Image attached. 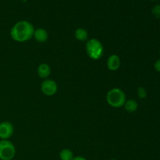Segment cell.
Returning <instances> with one entry per match:
<instances>
[{
    "mask_svg": "<svg viewBox=\"0 0 160 160\" xmlns=\"http://www.w3.org/2000/svg\"><path fill=\"white\" fill-rule=\"evenodd\" d=\"M16 155V148L9 140L0 141V159L12 160Z\"/></svg>",
    "mask_w": 160,
    "mask_h": 160,
    "instance_id": "277c9868",
    "label": "cell"
},
{
    "mask_svg": "<svg viewBox=\"0 0 160 160\" xmlns=\"http://www.w3.org/2000/svg\"><path fill=\"white\" fill-rule=\"evenodd\" d=\"M37 72L38 76L42 79H48V77L50 76V73H51V68H50L48 64L43 62L38 67Z\"/></svg>",
    "mask_w": 160,
    "mask_h": 160,
    "instance_id": "9c48e42d",
    "label": "cell"
},
{
    "mask_svg": "<svg viewBox=\"0 0 160 160\" xmlns=\"http://www.w3.org/2000/svg\"><path fill=\"white\" fill-rule=\"evenodd\" d=\"M126 95L120 88H114L109 90L106 95V102L113 108H121L126 102Z\"/></svg>",
    "mask_w": 160,
    "mask_h": 160,
    "instance_id": "7a4b0ae2",
    "label": "cell"
},
{
    "mask_svg": "<svg viewBox=\"0 0 160 160\" xmlns=\"http://www.w3.org/2000/svg\"><path fill=\"white\" fill-rule=\"evenodd\" d=\"M159 54H160V49H159Z\"/></svg>",
    "mask_w": 160,
    "mask_h": 160,
    "instance_id": "e0dca14e",
    "label": "cell"
},
{
    "mask_svg": "<svg viewBox=\"0 0 160 160\" xmlns=\"http://www.w3.org/2000/svg\"><path fill=\"white\" fill-rule=\"evenodd\" d=\"M34 30L33 24L29 21L20 20L11 28L10 36L15 42H24L32 38Z\"/></svg>",
    "mask_w": 160,
    "mask_h": 160,
    "instance_id": "6da1fadb",
    "label": "cell"
},
{
    "mask_svg": "<svg viewBox=\"0 0 160 160\" xmlns=\"http://www.w3.org/2000/svg\"><path fill=\"white\" fill-rule=\"evenodd\" d=\"M137 93H138V96L140 98H142V99L147 97V91L146 89L143 87H139L138 88Z\"/></svg>",
    "mask_w": 160,
    "mask_h": 160,
    "instance_id": "4fadbf2b",
    "label": "cell"
},
{
    "mask_svg": "<svg viewBox=\"0 0 160 160\" xmlns=\"http://www.w3.org/2000/svg\"><path fill=\"white\" fill-rule=\"evenodd\" d=\"M58 86L55 81L52 79H45L41 84V91L47 96H52L57 92Z\"/></svg>",
    "mask_w": 160,
    "mask_h": 160,
    "instance_id": "5b68a950",
    "label": "cell"
},
{
    "mask_svg": "<svg viewBox=\"0 0 160 160\" xmlns=\"http://www.w3.org/2000/svg\"><path fill=\"white\" fill-rule=\"evenodd\" d=\"M151 1H154V0H151Z\"/></svg>",
    "mask_w": 160,
    "mask_h": 160,
    "instance_id": "2e32d148",
    "label": "cell"
},
{
    "mask_svg": "<svg viewBox=\"0 0 160 160\" xmlns=\"http://www.w3.org/2000/svg\"><path fill=\"white\" fill-rule=\"evenodd\" d=\"M88 56L93 60L101 59L104 54V48L99 40L96 38L89 39L85 45Z\"/></svg>",
    "mask_w": 160,
    "mask_h": 160,
    "instance_id": "3957f363",
    "label": "cell"
},
{
    "mask_svg": "<svg viewBox=\"0 0 160 160\" xmlns=\"http://www.w3.org/2000/svg\"><path fill=\"white\" fill-rule=\"evenodd\" d=\"M74 36L77 40L80 41V42H84L88 38V33L87 30L84 28H78L75 31Z\"/></svg>",
    "mask_w": 160,
    "mask_h": 160,
    "instance_id": "8fae6325",
    "label": "cell"
},
{
    "mask_svg": "<svg viewBox=\"0 0 160 160\" xmlns=\"http://www.w3.org/2000/svg\"><path fill=\"white\" fill-rule=\"evenodd\" d=\"M123 107L126 109L127 112L132 113V112L137 111L138 108V104L134 99H128L126 100L124 105H123Z\"/></svg>",
    "mask_w": 160,
    "mask_h": 160,
    "instance_id": "30bf717a",
    "label": "cell"
},
{
    "mask_svg": "<svg viewBox=\"0 0 160 160\" xmlns=\"http://www.w3.org/2000/svg\"><path fill=\"white\" fill-rule=\"evenodd\" d=\"M33 37L34 38L36 41L39 43H44L46 42L48 38V34L47 31L44 28H38L34 30V35Z\"/></svg>",
    "mask_w": 160,
    "mask_h": 160,
    "instance_id": "ba28073f",
    "label": "cell"
},
{
    "mask_svg": "<svg viewBox=\"0 0 160 160\" xmlns=\"http://www.w3.org/2000/svg\"><path fill=\"white\" fill-rule=\"evenodd\" d=\"M120 67V59L117 54H112L107 59V67L111 71H116Z\"/></svg>",
    "mask_w": 160,
    "mask_h": 160,
    "instance_id": "52a82bcc",
    "label": "cell"
},
{
    "mask_svg": "<svg viewBox=\"0 0 160 160\" xmlns=\"http://www.w3.org/2000/svg\"><path fill=\"white\" fill-rule=\"evenodd\" d=\"M74 157L73 152L69 148H63L59 152V158L61 160H72Z\"/></svg>",
    "mask_w": 160,
    "mask_h": 160,
    "instance_id": "7c38bea8",
    "label": "cell"
},
{
    "mask_svg": "<svg viewBox=\"0 0 160 160\" xmlns=\"http://www.w3.org/2000/svg\"><path fill=\"white\" fill-rule=\"evenodd\" d=\"M154 68L157 72H160V59H157L154 63Z\"/></svg>",
    "mask_w": 160,
    "mask_h": 160,
    "instance_id": "5bb4252c",
    "label": "cell"
},
{
    "mask_svg": "<svg viewBox=\"0 0 160 160\" xmlns=\"http://www.w3.org/2000/svg\"><path fill=\"white\" fill-rule=\"evenodd\" d=\"M13 131V126L10 122L2 121L0 123V138L2 140H9L12 137Z\"/></svg>",
    "mask_w": 160,
    "mask_h": 160,
    "instance_id": "8992f818",
    "label": "cell"
},
{
    "mask_svg": "<svg viewBox=\"0 0 160 160\" xmlns=\"http://www.w3.org/2000/svg\"><path fill=\"white\" fill-rule=\"evenodd\" d=\"M72 160H88V159H86V158L83 157V156H74V157H73V159Z\"/></svg>",
    "mask_w": 160,
    "mask_h": 160,
    "instance_id": "9a60e30c",
    "label": "cell"
}]
</instances>
